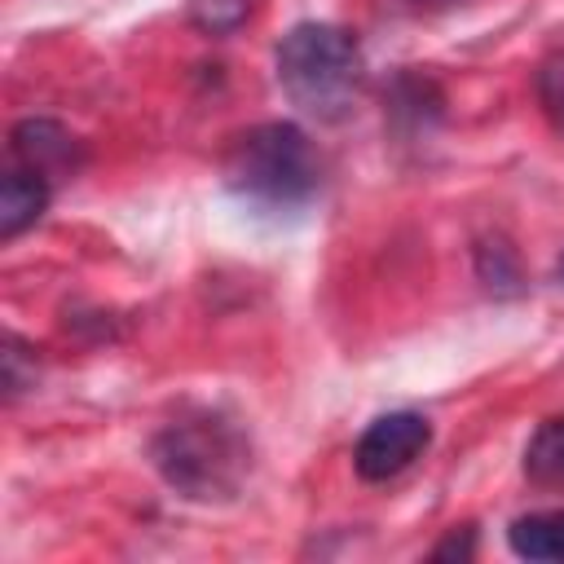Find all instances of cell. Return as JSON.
I'll return each instance as SVG.
<instances>
[{
  "label": "cell",
  "mask_w": 564,
  "mask_h": 564,
  "mask_svg": "<svg viewBox=\"0 0 564 564\" xmlns=\"http://www.w3.org/2000/svg\"><path fill=\"white\" fill-rule=\"evenodd\" d=\"M432 555H436V560H454V555H458V560H467V555H471V529L449 533V538H445V542H441Z\"/></svg>",
  "instance_id": "obj_14"
},
{
  "label": "cell",
  "mask_w": 564,
  "mask_h": 564,
  "mask_svg": "<svg viewBox=\"0 0 564 564\" xmlns=\"http://www.w3.org/2000/svg\"><path fill=\"white\" fill-rule=\"evenodd\" d=\"M410 4H423V9H449V4H463V0H410Z\"/></svg>",
  "instance_id": "obj_15"
},
{
  "label": "cell",
  "mask_w": 564,
  "mask_h": 564,
  "mask_svg": "<svg viewBox=\"0 0 564 564\" xmlns=\"http://www.w3.org/2000/svg\"><path fill=\"white\" fill-rule=\"evenodd\" d=\"M0 366H4V397H9V401H18L26 388H35V352H31L18 335H4Z\"/></svg>",
  "instance_id": "obj_13"
},
{
  "label": "cell",
  "mask_w": 564,
  "mask_h": 564,
  "mask_svg": "<svg viewBox=\"0 0 564 564\" xmlns=\"http://www.w3.org/2000/svg\"><path fill=\"white\" fill-rule=\"evenodd\" d=\"M278 84L282 93L313 119L335 123L352 110L361 88V48L335 22H300L278 44Z\"/></svg>",
  "instance_id": "obj_2"
},
{
  "label": "cell",
  "mask_w": 564,
  "mask_h": 564,
  "mask_svg": "<svg viewBox=\"0 0 564 564\" xmlns=\"http://www.w3.org/2000/svg\"><path fill=\"white\" fill-rule=\"evenodd\" d=\"M524 471L538 485H564V414L546 419L524 445Z\"/></svg>",
  "instance_id": "obj_8"
},
{
  "label": "cell",
  "mask_w": 564,
  "mask_h": 564,
  "mask_svg": "<svg viewBox=\"0 0 564 564\" xmlns=\"http://www.w3.org/2000/svg\"><path fill=\"white\" fill-rule=\"evenodd\" d=\"M150 458L176 494L194 502H220L242 489L251 471V441L220 410H185L154 432Z\"/></svg>",
  "instance_id": "obj_1"
},
{
  "label": "cell",
  "mask_w": 564,
  "mask_h": 564,
  "mask_svg": "<svg viewBox=\"0 0 564 564\" xmlns=\"http://www.w3.org/2000/svg\"><path fill=\"white\" fill-rule=\"evenodd\" d=\"M225 181L238 198L282 212L304 207L322 185V163L313 154V141L295 123H256L234 137L225 154Z\"/></svg>",
  "instance_id": "obj_3"
},
{
  "label": "cell",
  "mask_w": 564,
  "mask_h": 564,
  "mask_svg": "<svg viewBox=\"0 0 564 564\" xmlns=\"http://www.w3.org/2000/svg\"><path fill=\"white\" fill-rule=\"evenodd\" d=\"M427 445H432V423L419 410H392V414H379L357 436L352 467L361 480L383 485V480H397L405 467H414Z\"/></svg>",
  "instance_id": "obj_4"
},
{
  "label": "cell",
  "mask_w": 564,
  "mask_h": 564,
  "mask_svg": "<svg viewBox=\"0 0 564 564\" xmlns=\"http://www.w3.org/2000/svg\"><path fill=\"white\" fill-rule=\"evenodd\" d=\"M476 273H480V282H485L489 291H498V295L520 291V264H516V251H511L502 238L476 247Z\"/></svg>",
  "instance_id": "obj_11"
},
{
  "label": "cell",
  "mask_w": 564,
  "mask_h": 564,
  "mask_svg": "<svg viewBox=\"0 0 564 564\" xmlns=\"http://www.w3.org/2000/svg\"><path fill=\"white\" fill-rule=\"evenodd\" d=\"M251 0H189V22L203 35H229L247 22Z\"/></svg>",
  "instance_id": "obj_12"
},
{
  "label": "cell",
  "mask_w": 564,
  "mask_h": 564,
  "mask_svg": "<svg viewBox=\"0 0 564 564\" xmlns=\"http://www.w3.org/2000/svg\"><path fill=\"white\" fill-rule=\"evenodd\" d=\"M9 159H13L18 167H26V172H40V176H48V181H62V176L79 172L84 150H79V141H75L62 123H53V119H22V123H13V132H9Z\"/></svg>",
  "instance_id": "obj_5"
},
{
  "label": "cell",
  "mask_w": 564,
  "mask_h": 564,
  "mask_svg": "<svg viewBox=\"0 0 564 564\" xmlns=\"http://www.w3.org/2000/svg\"><path fill=\"white\" fill-rule=\"evenodd\" d=\"M551 282L564 291V251H560V260H555V273H551Z\"/></svg>",
  "instance_id": "obj_16"
},
{
  "label": "cell",
  "mask_w": 564,
  "mask_h": 564,
  "mask_svg": "<svg viewBox=\"0 0 564 564\" xmlns=\"http://www.w3.org/2000/svg\"><path fill=\"white\" fill-rule=\"evenodd\" d=\"M533 88H538V106H542L546 123L564 137V40H555V44L546 48V57L538 62Z\"/></svg>",
  "instance_id": "obj_10"
},
{
  "label": "cell",
  "mask_w": 564,
  "mask_h": 564,
  "mask_svg": "<svg viewBox=\"0 0 564 564\" xmlns=\"http://www.w3.org/2000/svg\"><path fill=\"white\" fill-rule=\"evenodd\" d=\"M507 542L520 560H564V511H533L511 520Z\"/></svg>",
  "instance_id": "obj_7"
},
{
  "label": "cell",
  "mask_w": 564,
  "mask_h": 564,
  "mask_svg": "<svg viewBox=\"0 0 564 564\" xmlns=\"http://www.w3.org/2000/svg\"><path fill=\"white\" fill-rule=\"evenodd\" d=\"M48 194H53L48 176L9 163L0 176V238H18L26 225H35L48 207Z\"/></svg>",
  "instance_id": "obj_6"
},
{
  "label": "cell",
  "mask_w": 564,
  "mask_h": 564,
  "mask_svg": "<svg viewBox=\"0 0 564 564\" xmlns=\"http://www.w3.org/2000/svg\"><path fill=\"white\" fill-rule=\"evenodd\" d=\"M388 101H392V115L405 119L410 128H427V123L441 115V93H436V84L423 79V75H397Z\"/></svg>",
  "instance_id": "obj_9"
}]
</instances>
